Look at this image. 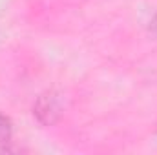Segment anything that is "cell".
I'll list each match as a JSON object with an SVG mask.
<instances>
[{
    "mask_svg": "<svg viewBox=\"0 0 157 155\" xmlns=\"http://www.w3.org/2000/svg\"><path fill=\"white\" fill-rule=\"evenodd\" d=\"M33 115L37 117L40 124L44 126H53L60 115H62V102H60V95L55 91H46L42 93L35 106H33Z\"/></svg>",
    "mask_w": 157,
    "mask_h": 155,
    "instance_id": "obj_1",
    "label": "cell"
},
{
    "mask_svg": "<svg viewBox=\"0 0 157 155\" xmlns=\"http://www.w3.org/2000/svg\"><path fill=\"white\" fill-rule=\"evenodd\" d=\"M11 135H13V124H11V120L6 115L0 113V144L9 142Z\"/></svg>",
    "mask_w": 157,
    "mask_h": 155,
    "instance_id": "obj_2",
    "label": "cell"
},
{
    "mask_svg": "<svg viewBox=\"0 0 157 155\" xmlns=\"http://www.w3.org/2000/svg\"><path fill=\"white\" fill-rule=\"evenodd\" d=\"M152 29H154V31L157 33V17L154 18V20H152Z\"/></svg>",
    "mask_w": 157,
    "mask_h": 155,
    "instance_id": "obj_3",
    "label": "cell"
}]
</instances>
